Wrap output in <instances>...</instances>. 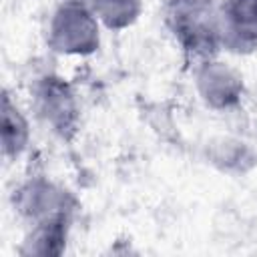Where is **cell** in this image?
Here are the masks:
<instances>
[{
	"instance_id": "cell-5",
	"label": "cell",
	"mask_w": 257,
	"mask_h": 257,
	"mask_svg": "<svg viewBox=\"0 0 257 257\" xmlns=\"http://www.w3.org/2000/svg\"><path fill=\"white\" fill-rule=\"evenodd\" d=\"M197 82H199V90L203 98L211 106H217V108L237 102L241 88H243L239 74L219 62H207L201 68Z\"/></svg>"
},
{
	"instance_id": "cell-1",
	"label": "cell",
	"mask_w": 257,
	"mask_h": 257,
	"mask_svg": "<svg viewBox=\"0 0 257 257\" xmlns=\"http://www.w3.org/2000/svg\"><path fill=\"white\" fill-rule=\"evenodd\" d=\"M167 24L181 46L195 56L215 52L223 38L221 14L213 0H169Z\"/></svg>"
},
{
	"instance_id": "cell-4",
	"label": "cell",
	"mask_w": 257,
	"mask_h": 257,
	"mask_svg": "<svg viewBox=\"0 0 257 257\" xmlns=\"http://www.w3.org/2000/svg\"><path fill=\"white\" fill-rule=\"evenodd\" d=\"M223 40L237 46L257 44V0H225L221 10Z\"/></svg>"
},
{
	"instance_id": "cell-7",
	"label": "cell",
	"mask_w": 257,
	"mask_h": 257,
	"mask_svg": "<svg viewBox=\"0 0 257 257\" xmlns=\"http://www.w3.org/2000/svg\"><path fill=\"white\" fill-rule=\"evenodd\" d=\"M28 143V124L20 110L10 102L8 94L4 96L2 108V149L6 157H18Z\"/></svg>"
},
{
	"instance_id": "cell-6",
	"label": "cell",
	"mask_w": 257,
	"mask_h": 257,
	"mask_svg": "<svg viewBox=\"0 0 257 257\" xmlns=\"http://www.w3.org/2000/svg\"><path fill=\"white\" fill-rule=\"evenodd\" d=\"M18 207L26 217L38 223L58 219L64 217V193L48 183H28L18 191Z\"/></svg>"
},
{
	"instance_id": "cell-3",
	"label": "cell",
	"mask_w": 257,
	"mask_h": 257,
	"mask_svg": "<svg viewBox=\"0 0 257 257\" xmlns=\"http://www.w3.org/2000/svg\"><path fill=\"white\" fill-rule=\"evenodd\" d=\"M36 110L62 137H68L76 126L74 94L62 78L48 76L36 86Z\"/></svg>"
},
{
	"instance_id": "cell-8",
	"label": "cell",
	"mask_w": 257,
	"mask_h": 257,
	"mask_svg": "<svg viewBox=\"0 0 257 257\" xmlns=\"http://www.w3.org/2000/svg\"><path fill=\"white\" fill-rule=\"evenodd\" d=\"M92 6L108 28H124L139 16L141 0H92Z\"/></svg>"
},
{
	"instance_id": "cell-2",
	"label": "cell",
	"mask_w": 257,
	"mask_h": 257,
	"mask_svg": "<svg viewBox=\"0 0 257 257\" xmlns=\"http://www.w3.org/2000/svg\"><path fill=\"white\" fill-rule=\"evenodd\" d=\"M50 44L58 52L88 54L98 46V26L82 2H66L50 24Z\"/></svg>"
}]
</instances>
